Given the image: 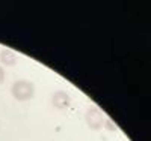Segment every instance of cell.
<instances>
[{
	"instance_id": "6da1fadb",
	"label": "cell",
	"mask_w": 151,
	"mask_h": 141,
	"mask_svg": "<svg viewBox=\"0 0 151 141\" xmlns=\"http://www.w3.org/2000/svg\"><path fill=\"white\" fill-rule=\"evenodd\" d=\"M11 93L20 102L29 101L35 96V84L29 80H18V81H15L14 84H12Z\"/></svg>"
},
{
	"instance_id": "7a4b0ae2",
	"label": "cell",
	"mask_w": 151,
	"mask_h": 141,
	"mask_svg": "<svg viewBox=\"0 0 151 141\" xmlns=\"http://www.w3.org/2000/svg\"><path fill=\"white\" fill-rule=\"evenodd\" d=\"M104 116H103V113L100 108L97 107H91L89 110L86 111V123L88 126L91 128V129L94 131H98V129H101L103 125H104Z\"/></svg>"
},
{
	"instance_id": "3957f363",
	"label": "cell",
	"mask_w": 151,
	"mask_h": 141,
	"mask_svg": "<svg viewBox=\"0 0 151 141\" xmlns=\"http://www.w3.org/2000/svg\"><path fill=\"white\" fill-rule=\"evenodd\" d=\"M52 102L53 105L59 110H64V108H68L71 105V96L64 92V90H58L53 93V98H52Z\"/></svg>"
},
{
	"instance_id": "277c9868",
	"label": "cell",
	"mask_w": 151,
	"mask_h": 141,
	"mask_svg": "<svg viewBox=\"0 0 151 141\" xmlns=\"http://www.w3.org/2000/svg\"><path fill=\"white\" fill-rule=\"evenodd\" d=\"M0 62L6 66H14L17 63V54L12 50L5 48V50H2V53H0Z\"/></svg>"
},
{
	"instance_id": "5b68a950",
	"label": "cell",
	"mask_w": 151,
	"mask_h": 141,
	"mask_svg": "<svg viewBox=\"0 0 151 141\" xmlns=\"http://www.w3.org/2000/svg\"><path fill=\"white\" fill-rule=\"evenodd\" d=\"M104 128H106V129L107 131H116V126H115V123H113L110 119H106L104 120V125H103Z\"/></svg>"
},
{
	"instance_id": "8992f818",
	"label": "cell",
	"mask_w": 151,
	"mask_h": 141,
	"mask_svg": "<svg viewBox=\"0 0 151 141\" xmlns=\"http://www.w3.org/2000/svg\"><path fill=\"white\" fill-rule=\"evenodd\" d=\"M5 81V71H3V68L0 66V84H2Z\"/></svg>"
}]
</instances>
